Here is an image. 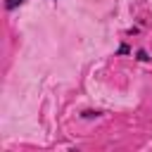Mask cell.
<instances>
[{
  "label": "cell",
  "instance_id": "obj_1",
  "mask_svg": "<svg viewBox=\"0 0 152 152\" xmlns=\"http://www.w3.org/2000/svg\"><path fill=\"white\" fill-rule=\"evenodd\" d=\"M97 116H102L100 109H83V112H81V119H86V121H88V119H97Z\"/></svg>",
  "mask_w": 152,
  "mask_h": 152
},
{
  "label": "cell",
  "instance_id": "obj_2",
  "mask_svg": "<svg viewBox=\"0 0 152 152\" xmlns=\"http://www.w3.org/2000/svg\"><path fill=\"white\" fill-rule=\"evenodd\" d=\"M135 59H138V62H150L152 57H150V52H147L145 48H140V50H135Z\"/></svg>",
  "mask_w": 152,
  "mask_h": 152
},
{
  "label": "cell",
  "instance_id": "obj_3",
  "mask_svg": "<svg viewBox=\"0 0 152 152\" xmlns=\"http://www.w3.org/2000/svg\"><path fill=\"white\" fill-rule=\"evenodd\" d=\"M24 2H26V0H5V10H7V12H14V10H17L19 5H24Z\"/></svg>",
  "mask_w": 152,
  "mask_h": 152
},
{
  "label": "cell",
  "instance_id": "obj_4",
  "mask_svg": "<svg viewBox=\"0 0 152 152\" xmlns=\"http://www.w3.org/2000/svg\"><path fill=\"white\" fill-rule=\"evenodd\" d=\"M116 55H131V48H128L126 43H121V45H119V50H116Z\"/></svg>",
  "mask_w": 152,
  "mask_h": 152
},
{
  "label": "cell",
  "instance_id": "obj_5",
  "mask_svg": "<svg viewBox=\"0 0 152 152\" xmlns=\"http://www.w3.org/2000/svg\"><path fill=\"white\" fill-rule=\"evenodd\" d=\"M126 33H128V36H135V33H140V28H138V26H131Z\"/></svg>",
  "mask_w": 152,
  "mask_h": 152
},
{
  "label": "cell",
  "instance_id": "obj_6",
  "mask_svg": "<svg viewBox=\"0 0 152 152\" xmlns=\"http://www.w3.org/2000/svg\"><path fill=\"white\" fill-rule=\"evenodd\" d=\"M55 2H57V0H55Z\"/></svg>",
  "mask_w": 152,
  "mask_h": 152
}]
</instances>
